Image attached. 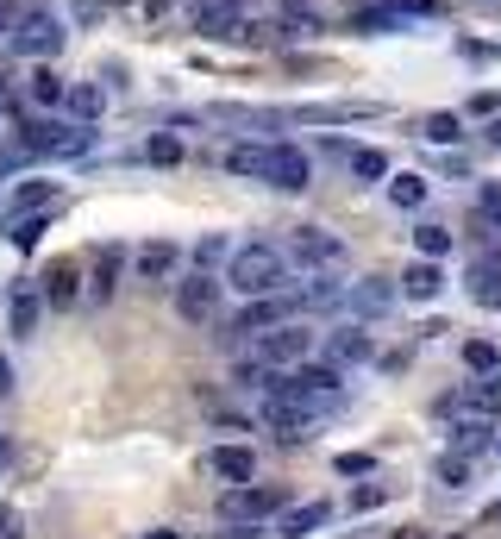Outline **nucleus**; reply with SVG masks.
<instances>
[{
  "mask_svg": "<svg viewBox=\"0 0 501 539\" xmlns=\"http://www.w3.org/2000/svg\"><path fill=\"white\" fill-rule=\"evenodd\" d=\"M289 264L307 270V276H332V270L351 264V251H345L339 232H326V226H295L289 232Z\"/></svg>",
  "mask_w": 501,
  "mask_h": 539,
  "instance_id": "f03ea898",
  "label": "nucleus"
},
{
  "mask_svg": "<svg viewBox=\"0 0 501 539\" xmlns=\"http://www.w3.org/2000/svg\"><path fill=\"white\" fill-rule=\"evenodd\" d=\"M370 358V333L364 326H339V333L326 339V364H364Z\"/></svg>",
  "mask_w": 501,
  "mask_h": 539,
  "instance_id": "ddd939ff",
  "label": "nucleus"
},
{
  "mask_svg": "<svg viewBox=\"0 0 501 539\" xmlns=\"http://www.w3.org/2000/svg\"><path fill=\"white\" fill-rule=\"evenodd\" d=\"M470 283H476V301H483V308H501V251H483V257H476Z\"/></svg>",
  "mask_w": 501,
  "mask_h": 539,
  "instance_id": "4468645a",
  "label": "nucleus"
},
{
  "mask_svg": "<svg viewBox=\"0 0 501 539\" xmlns=\"http://www.w3.org/2000/svg\"><path fill=\"white\" fill-rule=\"evenodd\" d=\"M0 26H7V13H0Z\"/></svg>",
  "mask_w": 501,
  "mask_h": 539,
  "instance_id": "37998d69",
  "label": "nucleus"
},
{
  "mask_svg": "<svg viewBox=\"0 0 501 539\" xmlns=\"http://www.w3.org/2000/svg\"><path fill=\"white\" fill-rule=\"evenodd\" d=\"M238 0H195V32H207V38H238Z\"/></svg>",
  "mask_w": 501,
  "mask_h": 539,
  "instance_id": "9d476101",
  "label": "nucleus"
},
{
  "mask_svg": "<svg viewBox=\"0 0 501 539\" xmlns=\"http://www.w3.org/2000/svg\"><path fill=\"white\" fill-rule=\"evenodd\" d=\"M476 214H483L489 226H501V182H483V189H476Z\"/></svg>",
  "mask_w": 501,
  "mask_h": 539,
  "instance_id": "7c9ffc66",
  "label": "nucleus"
},
{
  "mask_svg": "<svg viewBox=\"0 0 501 539\" xmlns=\"http://www.w3.org/2000/svg\"><path fill=\"white\" fill-rule=\"evenodd\" d=\"M113 276H119V251H101V270H94V295H107V289H113Z\"/></svg>",
  "mask_w": 501,
  "mask_h": 539,
  "instance_id": "2f4dec72",
  "label": "nucleus"
},
{
  "mask_svg": "<svg viewBox=\"0 0 501 539\" xmlns=\"http://www.w3.org/2000/svg\"><path fill=\"white\" fill-rule=\"evenodd\" d=\"M339 471H345V477H364V471H370V458H364V452H345V458H339Z\"/></svg>",
  "mask_w": 501,
  "mask_h": 539,
  "instance_id": "f704fd0d",
  "label": "nucleus"
},
{
  "mask_svg": "<svg viewBox=\"0 0 501 539\" xmlns=\"http://www.w3.org/2000/svg\"><path fill=\"white\" fill-rule=\"evenodd\" d=\"M213 301H220V283H213V270H195V276H182V283H176V314H182V320L207 326V320H213Z\"/></svg>",
  "mask_w": 501,
  "mask_h": 539,
  "instance_id": "0eeeda50",
  "label": "nucleus"
},
{
  "mask_svg": "<svg viewBox=\"0 0 501 539\" xmlns=\"http://www.w3.org/2000/svg\"><path fill=\"white\" fill-rule=\"evenodd\" d=\"M464 364L476 370V377H495V364H501V351H495L489 339H470V345H464Z\"/></svg>",
  "mask_w": 501,
  "mask_h": 539,
  "instance_id": "393cba45",
  "label": "nucleus"
},
{
  "mask_svg": "<svg viewBox=\"0 0 501 539\" xmlns=\"http://www.w3.org/2000/svg\"><path fill=\"white\" fill-rule=\"evenodd\" d=\"M426 138H433V145H458V138H464L458 113H433V120H426Z\"/></svg>",
  "mask_w": 501,
  "mask_h": 539,
  "instance_id": "cd10ccee",
  "label": "nucleus"
},
{
  "mask_svg": "<svg viewBox=\"0 0 501 539\" xmlns=\"http://www.w3.org/2000/svg\"><path fill=\"white\" fill-rule=\"evenodd\" d=\"M7 38H13V57H57L69 32H63V19H57V13L26 7V13H13V19H7Z\"/></svg>",
  "mask_w": 501,
  "mask_h": 539,
  "instance_id": "7ed1b4c3",
  "label": "nucleus"
},
{
  "mask_svg": "<svg viewBox=\"0 0 501 539\" xmlns=\"http://www.w3.org/2000/svg\"><path fill=\"white\" fill-rule=\"evenodd\" d=\"M282 508H289V496H282V489H257V483L226 489V502H220L226 521H270V514H282Z\"/></svg>",
  "mask_w": 501,
  "mask_h": 539,
  "instance_id": "423d86ee",
  "label": "nucleus"
},
{
  "mask_svg": "<svg viewBox=\"0 0 501 539\" xmlns=\"http://www.w3.org/2000/svg\"><path fill=\"white\" fill-rule=\"evenodd\" d=\"M195 257H201V270H213V264H220V257H226V239H220V232H213V239H201V245H195Z\"/></svg>",
  "mask_w": 501,
  "mask_h": 539,
  "instance_id": "473e14b6",
  "label": "nucleus"
},
{
  "mask_svg": "<svg viewBox=\"0 0 501 539\" xmlns=\"http://www.w3.org/2000/svg\"><path fill=\"white\" fill-rule=\"evenodd\" d=\"M226 283L238 289V295H282L289 289V251H276V245H238L232 251V264H226Z\"/></svg>",
  "mask_w": 501,
  "mask_h": 539,
  "instance_id": "f257e3e1",
  "label": "nucleus"
},
{
  "mask_svg": "<svg viewBox=\"0 0 501 539\" xmlns=\"http://www.w3.org/2000/svg\"><path fill=\"white\" fill-rule=\"evenodd\" d=\"M439 289H445L439 257H420V264H408V276H401V295H408V301H433Z\"/></svg>",
  "mask_w": 501,
  "mask_h": 539,
  "instance_id": "f8f14e48",
  "label": "nucleus"
},
{
  "mask_svg": "<svg viewBox=\"0 0 501 539\" xmlns=\"http://www.w3.org/2000/svg\"><path fill=\"white\" fill-rule=\"evenodd\" d=\"M451 539H464V533H451Z\"/></svg>",
  "mask_w": 501,
  "mask_h": 539,
  "instance_id": "c03bdc74",
  "label": "nucleus"
},
{
  "mask_svg": "<svg viewBox=\"0 0 501 539\" xmlns=\"http://www.w3.org/2000/svg\"><path fill=\"white\" fill-rule=\"evenodd\" d=\"M264 182H270V189H282V195L307 189V157L295 145H264Z\"/></svg>",
  "mask_w": 501,
  "mask_h": 539,
  "instance_id": "6e6552de",
  "label": "nucleus"
},
{
  "mask_svg": "<svg viewBox=\"0 0 501 539\" xmlns=\"http://www.w3.org/2000/svg\"><path fill=\"white\" fill-rule=\"evenodd\" d=\"M351 176L357 182H383L389 176V157L383 151H351Z\"/></svg>",
  "mask_w": 501,
  "mask_h": 539,
  "instance_id": "b1692460",
  "label": "nucleus"
},
{
  "mask_svg": "<svg viewBox=\"0 0 501 539\" xmlns=\"http://www.w3.org/2000/svg\"><path fill=\"white\" fill-rule=\"evenodd\" d=\"M414 245H420V257H445V251H451V232H445V226H420Z\"/></svg>",
  "mask_w": 501,
  "mask_h": 539,
  "instance_id": "c85d7f7f",
  "label": "nucleus"
},
{
  "mask_svg": "<svg viewBox=\"0 0 501 539\" xmlns=\"http://www.w3.org/2000/svg\"><path fill=\"white\" fill-rule=\"evenodd\" d=\"M7 107H13V101H7V88H0V120H7Z\"/></svg>",
  "mask_w": 501,
  "mask_h": 539,
  "instance_id": "ea45409f",
  "label": "nucleus"
},
{
  "mask_svg": "<svg viewBox=\"0 0 501 539\" xmlns=\"http://www.w3.org/2000/svg\"><path fill=\"white\" fill-rule=\"evenodd\" d=\"M326 521V502H301V508H282V539H301Z\"/></svg>",
  "mask_w": 501,
  "mask_h": 539,
  "instance_id": "6ab92c4d",
  "label": "nucleus"
},
{
  "mask_svg": "<svg viewBox=\"0 0 501 539\" xmlns=\"http://www.w3.org/2000/svg\"><path fill=\"white\" fill-rule=\"evenodd\" d=\"M63 107H69V120H101V107H107V88L101 82H76V88H69V95H63Z\"/></svg>",
  "mask_w": 501,
  "mask_h": 539,
  "instance_id": "2eb2a0df",
  "label": "nucleus"
},
{
  "mask_svg": "<svg viewBox=\"0 0 501 539\" xmlns=\"http://www.w3.org/2000/svg\"><path fill=\"white\" fill-rule=\"evenodd\" d=\"M63 95H69V88L51 76V69H38V76H32V101L38 107H63Z\"/></svg>",
  "mask_w": 501,
  "mask_h": 539,
  "instance_id": "bb28decb",
  "label": "nucleus"
},
{
  "mask_svg": "<svg viewBox=\"0 0 501 539\" xmlns=\"http://www.w3.org/2000/svg\"><path fill=\"white\" fill-rule=\"evenodd\" d=\"M389 301H395V295H389L383 283H357V289L345 295V308H351V314H364V320H376V314H389Z\"/></svg>",
  "mask_w": 501,
  "mask_h": 539,
  "instance_id": "a211bd4d",
  "label": "nucleus"
},
{
  "mask_svg": "<svg viewBox=\"0 0 501 539\" xmlns=\"http://www.w3.org/2000/svg\"><path fill=\"white\" fill-rule=\"evenodd\" d=\"M145 539H176V533H170V527H163V533H145Z\"/></svg>",
  "mask_w": 501,
  "mask_h": 539,
  "instance_id": "a19ab883",
  "label": "nucleus"
},
{
  "mask_svg": "<svg viewBox=\"0 0 501 539\" xmlns=\"http://www.w3.org/2000/svg\"><path fill=\"white\" fill-rule=\"evenodd\" d=\"M88 145H94V132H88L82 120H76V126H63V120H38L26 138H19V151H26V157H57V151H63V157H76V151H88Z\"/></svg>",
  "mask_w": 501,
  "mask_h": 539,
  "instance_id": "39448f33",
  "label": "nucleus"
},
{
  "mask_svg": "<svg viewBox=\"0 0 501 539\" xmlns=\"http://www.w3.org/2000/svg\"><path fill=\"white\" fill-rule=\"evenodd\" d=\"M145 151H151V163H176V157H182V145H176V138H163V132L151 138Z\"/></svg>",
  "mask_w": 501,
  "mask_h": 539,
  "instance_id": "72a5a7b5",
  "label": "nucleus"
},
{
  "mask_svg": "<svg viewBox=\"0 0 501 539\" xmlns=\"http://www.w3.org/2000/svg\"><path fill=\"white\" fill-rule=\"evenodd\" d=\"M245 358H264V364H276V370L307 364V358H314V333H307V326H295V320H282V326H270V333H251V351H245Z\"/></svg>",
  "mask_w": 501,
  "mask_h": 539,
  "instance_id": "20e7f679",
  "label": "nucleus"
},
{
  "mask_svg": "<svg viewBox=\"0 0 501 539\" xmlns=\"http://www.w3.org/2000/svg\"><path fill=\"white\" fill-rule=\"evenodd\" d=\"M76 283H82L76 264H51V270H44V301H51V308H69V301L82 295Z\"/></svg>",
  "mask_w": 501,
  "mask_h": 539,
  "instance_id": "dca6fc26",
  "label": "nucleus"
},
{
  "mask_svg": "<svg viewBox=\"0 0 501 539\" xmlns=\"http://www.w3.org/2000/svg\"><path fill=\"white\" fill-rule=\"evenodd\" d=\"M395 13H439V0H389Z\"/></svg>",
  "mask_w": 501,
  "mask_h": 539,
  "instance_id": "c9c22d12",
  "label": "nucleus"
},
{
  "mask_svg": "<svg viewBox=\"0 0 501 539\" xmlns=\"http://www.w3.org/2000/svg\"><path fill=\"white\" fill-rule=\"evenodd\" d=\"M51 201H57L51 182H26V189L13 195V214H38V207H51ZM13 214H7V220H13Z\"/></svg>",
  "mask_w": 501,
  "mask_h": 539,
  "instance_id": "5701e85b",
  "label": "nucleus"
},
{
  "mask_svg": "<svg viewBox=\"0 0 501 539\" xmlns=\"http://www.w3.org/2000/svg\"><path fill=\"white\" fill-rule=\"evenodd\" d=\"M439 477H445L451 489L470 483V452H445V458H439Z\"/></svg>",
  "mask_w": 501,
  "mask_h": 539,
  "instance_id": "c756f323",
  "label": "nucleus"
},
{
  "mask_svg": "<svg viewBox=\"0 0 501 539\" xmlns=\"http://www.w3.org/2000/svg\"><path fill=\"white\" fill-rule=\"evenodd\" d=\"M395 539H433V533H426V527H401Z\"/></svg>",
  "mask_w": 501,
  "mask_h": 539,
  "instance_id": "e433bc0d",
  "label": "nucleus"
},
{
  "mask_svg": "<svg viewBox=\"0 0 501 539\" xmlns=\"http://www.w3.org/2000/svg\"><path fill=\"white\" fill-rule=\"evenodd\" d=\"M207 464H213V477H220V483H232V489L257 477V458L245 452V445H213V458H207Z\"/></svg>",
  "mask_w": 501,
  "mask_h": 539,
  "instance_id": "9b49d317",
  "label": "nucleus"
},
{
  "mask_svg": "<svg viewBox=\"0 0 501 539\" xmlns=\"http://www.w3.org/2000/svg\"><path fill=\"white\" fill-rule=\"evenodd\" d=\"M301 314V295H257L245 314H238V333H270V326H282V320H295Z\"/></svg>",
  "mask_w": 501,
  "mask_h": 539,
  "instance_id": "1a4fd4ad",
  "label": "nucleus"
},
{
  "mask_svg": "<svg viewBox=\"0 0 501 539\" xmlns=\"http://www.w3.org/2000/svg\"><path fill=\"white\" fill-rule=\"evenodd\" d=\"M176 270V245L170 239H151L145 251H138V276H145V283H157V276H170Z\"/></svg>",
  "mask_w": 501,
  "mask_h": 539,
  "instance_id": "f3484780",
  "label": "nucleus"
},
{
  "mask_svg": "<svg viewBox=\"0 0 501 539\" xmlns=\"http://www.w3.org/2000/svg\"><path fill=\"white\" fill-rule=\"evenodd\" d=\"M483 521H501V502H489V508H483Z\"/></svg>",
  "mask_w": 501,
  "mask_h": 539,
  "instance_id": "58836bf2",
  "label": "nucleus"
},
{
  "mask_svg": "<svg viewBox=\"0 0 501 539\" xmlns=\"http://www.w3.org/2000/svg\"><path fill=\"white\" fill-rule=\"evenodd\" d=\"M13 389V370H7V358H0V395H7Z\"/></svg>",
  "mask_w": 501,
  "mask_h": 539,
  "instance_id": "4c0bfd02",
  "label": "nucleus"
},
{
  "mask_svg": "<svg viewBox=\"0 0 501 539\" xmlns=\"http://www.w3.org/2000/svg\"><path fill=\"white\" fill-rule=\"evenodd\" d=\"M489 138H495V145H501V120H495V126H489Z\"/></svg>",
  "mask_w": 501,
  "mask_h": 539,
  "instance_id": "79ce46f5",
  "label": "nucleus"
},
{
  "mask_svg": "<svg viewBox=\"0 0 501 539\" xmlns=\"http://www.w3.org/2000/svg\"><path fill=\"white\" fill-rule=\"evenodd\" d=\"M38 308H44V295H38V289H13V301H7L13 333H32V326H38Z\"/></svg>",
  "mask_w": 501,
  "mask_h": 539,
  "instance_id": "aec40b11",
  "label": "nucleus"
},
{
  "mask_svg": "<svg viewBox=\"0 0 501 539\" xmlns=\"http://www.w3.org/2000/svg\"><path fill=\"white\" fill-rule=\"evenodd\" d=\"M226 170H232V176H257V182H264V145H238V151H226Z\"/></svg>",
  "mask_w": 501,
  "mask_h": 539,
  "instance_id": "4be33fe9",
  "label": "nucleus"
},
{
  "mask_svg": "<svg viewBox=\"0 0 501 539\" xmlns=\"http://www.w3.org/2000/svg\"><path fill=\"white\" fill-rule=\"evenodd\" d=\"M44 226H51V207H38V214H26V220H7V239H13L19 251H32V245L44 239Z\"/></svg>",
  "mask_w": 501,
  "mask_h": 539,
  "instance_id": "412c9836",
  "label": "nucleus"
},
{
  "mask_svg": "<svg viewBox=\"0 0 501 539\" xmlns=\"http://www.w3.org/2000/svg\"><path fill=\"white\" fill-rule=\"evenodd\" d=\"M389 201H395V207H420V201H426V176H395V182H389Z\"/></svg>",
  "mask_w": 501,
  "mask_h": 539,
  "instance_id": "a878e982",
  "label": "nucleus"
}]
</instances>
